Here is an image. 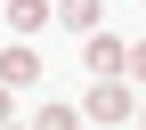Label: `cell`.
Masks as SVG:
<instances>
[{
	"instance_id": "1",
	"label": "cell",
	"mask_w": 146,
	"mask_h": 130,
	"mask_svg": "<svg viewBox=\"0 0 146 130\" xmlns=\"http://www.w3.org/2000/svg\"><path fill=\"white\" fill-rule=\"evenodd\" d=\"M89 122H130V89H122V73H98V89H89Z\"/></svg>"
},
{
	"instance_id": "2",
	"label": "cell",
	"mask_w": 146,
	"mask_h": 130,
	"mask_svg": "<svg viewBox=\"0 0 146 130\" xmlns=\"http://www.w3.org/2000/svg\"><path fill=\"white\" fill-rule=\"evenodd\" d=\"M0 81H8V89H25V81H41V57H33L25 41H16V49H0Z\"/></svg>"
},
{
	"instance_id": "3",
	"label": "cell",
	"mask_w": 146,
	"mask_h": 130,
	"mask_svg": "<svg viewBox=\"0 0 146 130\" xmlns=\"http://www.w3.org/2000/svg\"><path fill=\"white\" fill-rule=\"evenodd\" d=\"M89 73H130V49L114 33H89Z\"/></svg>"
},
{
	"instance_id": "4",
	"label": "cell",
	"mask_w": 146,
	"mask_h": 130,
	"mask_svg": "<svg viewBox=\"0 0 146 130\" xmlns=\"http://www.w3.org/2000/svg\"><path fill=\"white\" fill-rule=\"evenodd\" d=\"M49 16H57V8H49V0H8V25H16V33H41Z\"/></svg>"
},
{
	"instance_id": "5",
	"label": "cell",
	"mask_w": 146,
	"mask_h": 130,
	"mask_svg": "<svg viewBox=\"0 0 146 130\" xmlns=\"http://www.w3.org/2000/svg\"><path fill=\"white\" fill-rule=\"evenodd\" d=\"M57 16H65V25H73V33H98V0H65V8H57Z\"/></svg>"
},
{
	"instance_id": "6",
	"label": "cell",
	"mask_w": 146,
	"mask_h": 130,
	"mask_svg": "<svg viewBox=\"0 0 146 130\" xmlns=\"http://www.w3.org/2000/svg\"><path fill=\"white\" fill-rule=\"evenodd\" d=\"M33 130H81V106H41V122Z\"/></svg>"
},
{
	"instance_id": "7",
	"label": "cell",
	"mask_w": 146,
	"mask_h": 130,
	"mask_svg": "<svg viewBox=\"0 0 146 130\" xmlns=\"http://www.w3.org/2000/svg\"><path fill=\"white\" fill-rule=\"evenodd\" d=\"M130 73H146V41H138V49H130Z\"/></svg>"
},
{
	"instance_id": "8",
	"label": "cell",
	"mask_w": 146,
	"mask_h": 130,
	"mask_svg": "<svg viewBox=\"0 0 146 130\" xmlns=\"http://www.w3.org/2000/svg\"><path fill=\"white\" fill-rule=\"evenodd\" d=\"M0 122H8V81H0Z\"/></svg>"
},
{
	"instance_id": "9",
	"label": "cell",
	"mask_w": 146,
	"mask_h": 130,
	"mask_svg": "<svg viewBox=\"0 0 146 130\" xmlns=\"http://www.w3.org/2000/svg\"><path fill=\"white\" fill-rule=\"evenodd\" d=\"M0 130H16V122H0Z\"/></svg>"
}]
</instances>
